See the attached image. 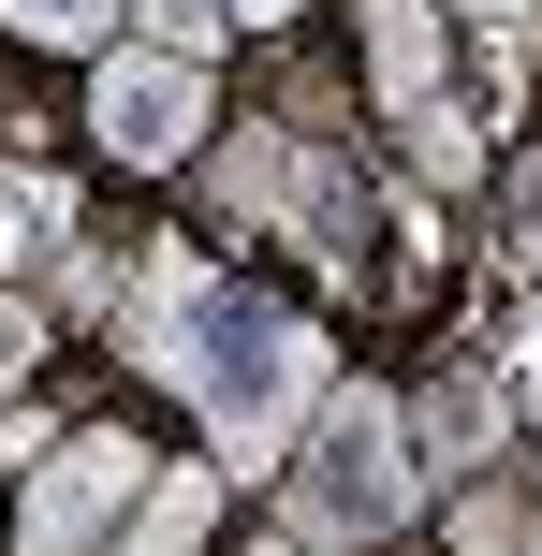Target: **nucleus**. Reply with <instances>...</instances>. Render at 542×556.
<instances>
[{
	"label": "nucleus",
	"instance_id": "f257e3e1",
	"mask_svg": "<svg viewBox=\"0 0 542 556\" xmlns=\"http://www.w3.org/2000/svg\"><path fill=\"white\" fill-rule=\"evenodd\" d=\"M133 352L162 366L176 395H191L205 454H220L235 483H264L293 454V425H308V395L338 381V352H323V323L293 293H250V278H205L191 250H147V323Z\"/></svg>",
	"mask_w": 542,
	"mask_h": 556
},
{
	"label": "nucleus",
	"instance_id": "f03ea898",
	"mask_svg": "<svg viewBox=\"0 0 542 556\" xmlns=\"http://www.w3.org/2000/svg\"><path fill=\"white\" fill-rule=\"evenodd\" d=\"M426 513V454H411V410L381 381H323L308 425L279 454V528L293 542H381Z\"/></svg>",
	"mask_w": 542,
	"mask_h": 556
},
{
	"label": "nucleus",
	"instance_id": "7ed1b4c3",
	"mask_svg": "<svg viewBox=\"0 0 542 556\" xmlns=\"http://www.w3.org/2000/svg\"><path fill=\"white\" fill-rule=\"evenodd\" d=\"M220 132V59H176V45H117L88 74V147L117 176H176L191 147Z\"/></svg>",
	"mask_w": 542,
	"mask_h": 556
},
{
	"label": "nucleus",
	"instance_id": "20e7f679",
	"mask_svg": "<svg viewBox=\"0 0 542 556\" xmlns=\"http://www.w3.org/2000/svg\"><path fill=\"white\" fill-rule=\"evenodd\" d=\"M147 469H162V454H147L133 425H59V440L29 454L15 542H29V556H88V542H117V528H133V498H147Z\"/></svg>",
	"mask_w": 542,
	"mask_h": 556
},
{
	"label": "nucleus",
	"instance_id": "39448f33",
	"mask_svg": "<svg viewBox=\"0 0 542 556\" xmlns=\"http://www.w3.org/2000/svg\"><path fill=\"white\" fill-rule=\"evenodd\" d=\"M411 454H426L440 483L499 469V454H514V381H499V366H440V395L411 410Z\"/></svg>",
	"mask_w": 542,
	"mask_h": 556
},
{
	"label": "nucleus",
	"instance_id": "423d86ee",
	"mask_svg": "<svg viewBox=\"0 0 542 556\" xmlns=\"http://www.w3.org/2000/svg\"><path fill=\"white\" fill-rule=\"evenodd\" d=\"M352 29H367V103L411 117L455 88V29H440V0H352Z\"/></svg>",
	"mask_w": 542,
	"mask_h": 556
},
{
	"label": "nucleus",
	"instance_id": "0eeeda50",
	"mask_svg": "<svg viewBox=\"0 0 542 556\" xmlns=\"http://www.w3.org/2000/svg\"><path fill=\"white\" fill-rule=\"evenodd\" d=\"M279 220L308 235V264H323V278H352V264H367V235H381V191H367L352 162H323V147H293V191H279Z\"/></svg>",
	"mask_w": 542,
	"mask_h": 556
},
{
	"label": "nucleus",
	"instance_id": "6e6552de",
	"mask_svg": "<svg viewBox=\"0 0 542 556\" xmlns=\"http://www.w3.org/2000/svg\"><path fill=\"white\" fill-rule=\"evenodd\" d=\"M191 162H205V220H220V235H264V220H279V191H293V132H264V117H250L235 147L205 132Z\"/></svg>",
	"mask_w": 542,
	"mask_h": 556
},
{
	"label": "nucleus",
	"instance_id": "1a4fd4ad",
	"mask_svg": "<svg viewBox=\"0 0 542 556\" xmlns=\"http://www.w3.org/2000/svg\"><path fill=\"white\" fill-rule=\"evenodd\" d=\"M220 513H235V469H220V454H205V469H147V498H133L117 542H133V556H191Z\"/></svg>",
	"mask_w": 542,
	"mask_h": 556
},
{
	"label": "nucleus",
	"instance_id": "9d476101",
	"mask_svg": "<svg viewBox=\"0 0 542 556\" xmlns=\"http://www.w3.org/2000/svg\"><path fill=\"white\" fill-rule=\"evenodd\" d=\"M74 235H88V220H74V191H59L45 162H0V278H45Z\"/></svg>",
	"mask_w": 542,
	"mask_h": 556
},
{
	"label": "nucleus",
	"instance_id": "9b49d317",
	"mask_svg": "<svg viewBox=\"0 0 542 556\" xmlns=\"http://www.w3.org/2000/svg\"><path fill=\"white\" fill-rule=\"evenodd\" d=\"M0 29L15 45H103V29H133V0H0Z\"/></svg>",
	"mask_w": 542,
	"mask_h": 556
},
{
	"label": "nucleus",
	"instance_id": "f8f14e48",
	"mask_svg": "<svg viewBox=\"0 0 542 556\" xmlns=\"http://www.w3.org/2000/svg\"><path fill=\"white\" fill-rule=\"evenodd\" d=\"M133 45H176V59H220V45H235V15H220V0H133Z\"/></svg>",
	"mask_w": 542,
	"mask_h": 556
},
{
	"label": "nucleus",
	"instance_id": "ddd939ff",
	"mask_svg": "<svg viewBox=\"0 0 542 556\" xmlns=\"http://www.w3.org/2000/svg\"><path fill=\"white\" fill-rule=\"evenodd\" d=\"M411 147H426V176H440V191H469V176H484V132H469L455 103H411Z\"/></svg>",
	"mask_w": 542,
	"mask_h": 556
},
{
	"label": "nucleus",
	"instance_id": "4468645a",
	"mask_svg": "<svg viewBox=\"0 0 542 556\" xmlns=\"http://www.w3.org/2000/svg\"><path fill=\"white\" fill-rule=\"evenodd\" d=\"M45 337H59V323L29 307V278H0V395H15L29 366H45Z\"/></svg>",
	"mask_w": 542,
	"mask_h": 556
},
{
	"label": "nucleus",
	"instance_id": "2eb2a0df",
	"mask_svg": "<svg viewBox=\"0 0 542 556\" xmlns=\"http://www.w3.org/2000/svg\"><path fill=\"white\" fill-rule=\"evenodd\" d=\"M45 440H59V410H29V395H15V410H0V469H29Z\"/></svg>",
	"mask_w": 542,
	"mask_h": 556
},
{
	"label": "nucleus",
	"instance_id": "dca6fc26",
	"mask_svg": "<svg viewBox=\"0 0 542 556\" xmlns=\"http://www.w3.org/2000/svg\"><path fill=\"white\" fill-rule=\"evenodd\" d=\"M220 15H235V29H293L308 0H220Z\"/></svg>",
	"mask_w": 542,
	"mask_h": 556
},
{
	"label": "nucleus",
	"instance_id": "f3484780",
	"mask_svg": "<svg viewBox=\"0 0 542 556\" xmlns=\"http://www.w3.org/2000/svg\"><path fill=\"white\" fill-rule=\"evenodd\" d=\"M455 15H484V29H528V15H542V0H455Z\"/></svg>",
	"mask_w": 542,
	"mask_h": 556
}]
</instances>
